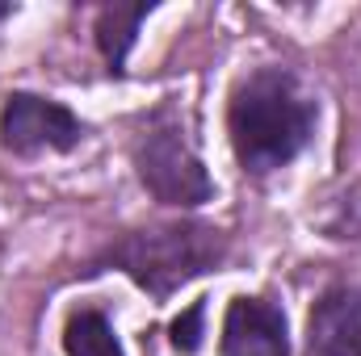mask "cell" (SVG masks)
<instances>
[{
    "mask_svg": "<svg viewBox=\"0 0 361 356\" xmlns=\"http://www.w3.org/2000/svg\"><path fill=\"white\" fill-rule=\"evenodd\" d=\"M63 356H126V344L114 327V314L101 302H72L59 323Z\"/></svg>",
    "mask_w": 361,
    "mask_h": 356,
    "instance_id": "ba28073f",
    "label": "cell"
},
{
    "mask_svg": "<svg viewBox=\"0 0 361 356\" xmlns=\"http://www.w3.org/2000/svg\"><path fill=\"white\" fill-rule=\"evenodd\" d=\"M302 356H361V281H328L311 298Z\"/></svg>",
    "mask_w": 361,
    "mask_h": 356,
    "instance_id": "8992f818",
    "label": "cell"
},
{
    "mask_svg": "<svg viewBox=\"0 0 361 356\" xmlns=\"http://www.w3.org/2000/svg\"><path fill=\"white\" fill-rule=\"evenodd\" d=\"M126 160L139 189L169 214H197L219 197L206 155L193 134L185 96L169 92L139 109L126 126Z\"/></svg>",
    "mask_w": 361,
    "mask_h": 356,
    "instance_id": "3957f363",
    "label": "cell"
},
{
    "mask_svg": "<svg viewBox=\"0 0 361 356\" xmlns=\"http://www.w3.org/2000/svg\"><path fill=\"white\" fill-rule=\"evenodd\" d=\"M235 256V235L202 214H173L126 222L109 231L89 256L76 265L80 281L118 272L126 276L147 302L169 306L180 289L202 276H219Z\"/></svg>",
    "mask_w": 361,
    "mask_h": 356,
    "instance_id": "7a4b0ae2",
    "label": "cell"
},
{
    "mask_svg": "<svg viewBox=\"0 0 361 356\" xmlns=\"http://www.w3.org/2000/svg\"><path fill=\"white\" fill-rule=\"evenodd\" d=\"M173 356H202L206 352V336H210V298H193L185 302L164 327Z\"/></svg>",
    "mask_w": 361,
    "mask_h": 356,
    "instance_id": "9c48e42d",
    "label": "cell"
},
{
    "mask_svg": "<svg viewBox=\"0 0 361 356\" xmlns=\"http://www.w3.org/2000/svg\"><path fill=\"white\" fill-rule=\"evenodd\" d=\"M92 122L68 101L38 89H8L0 96V155L17 164L68 160L92 143Z\"/></svg>",
    "mask_w": 361,
    "mask_h": 356,
    "instance_id": "277c9868",
    "label": "cell"
},
{
    "mask_svg": "<svg viewBox=\"0 0 361 356\" xmlns=\"http://www.w3.org/2000/svg\"><path fill=\"white\" fill-rule=\"evenodd\" d=\"M160 0H101L92 8L89 34H92V51L101 59L105 80L122 84L130 76V55L139 46V30L160 13Z\"/></svg>",
    "mask_w": 361,
    "mask_h": 356,
    "instance_id": "52a82bcc",
    "label": "cell"
},
{
    "mask_svg": "<svg viewBox=\"0 0 361 356\" xmlns=\"http://www.w3.org/2000/svg\"><path fill=\"white\" fill-rule=\"evenodd\" d=\"M324 126V101L286 63L244 68L223 105V134L240 177L252 184L281 177L315 143Z\"/></svg>",
    "mask_w": 361,
    "mask_h": 356,
    "instance_id": "6da1fadb",
    "label": "cell"
},
{
    "mask_svg": "<svg viewBox=\"0 0 361 356\" xmlns=\"http://www.w3.org/2000/svg\"><path fill=\"white\" fill-rule=\"evenodd\" d=\"M17 13H21V4H17V0H0V30H4Z\"/></svg>",
    "mask_w": 361,
    "mask_h": 356,
    "instance_id": "30bf717a",
    "label": "cell"
},
{
    "mask_svg": "<svg viewBox=\"0 0 361 356\" xmlns=\"http://www.w3.org/2000/svg\"><path fill=\"white\" fill-rule=\"evenodd\" d=\"M219 356H294L286 302L273 289L231 293L219 319Z\"/></svg>",
    "mask_w": 361,
    "mask_h": 356,
    "instance_id": "5b68a950",
    "label": "cell"
}]
</instances>
